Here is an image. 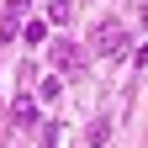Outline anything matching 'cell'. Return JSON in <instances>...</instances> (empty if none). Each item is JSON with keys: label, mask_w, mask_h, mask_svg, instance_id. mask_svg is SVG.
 <instances>
[{"label": "cell", "mask_w": 148, "mask_h": 148, "mask_svg": "<svg viewBox=\"0 0 148 148\" xmlns=\"http://www.w3.org/2000/svg\"><path fill=\"white\" fill-rule=\"evenodd\" d=\"M90 48H95L101 58H122L127 53V27L116 21V16H101V21L90 27Z\"/></svg>", "instance_id": "cell-1"}, {"label": "cell", "mask_w": 148, "mask_h": 148, "mask_svg": "<svg viewBox=\"0 0 148 148\" xmlns=\"http://www.w3.org/2000/svg\"><path fill=\"white\" fill-rule=\"evenodd\" d=\"M48 64H53V74H79L85 69V53H79V42L58 37V42H48Z\"/></svg>", "instance_id": "cell-2"}, {"label": "cell", "mask_w": 148, "mask_h": 148, "mask_svg": "<svg viewBox=\"0 0 148 148\" xmlns=\"http://www.w3.org/2000/svg\"><path fill=\"white\" fill-rule=\"evenodd\" d=\"M69 16H74V0H48V21L53 27H64Z\"/></svg>", "instance_id": "cell-3"}, {"label": "cell", "mask_w": 148, "mask_h": 148, "mask_svg": "<svg viewBox=\"0 0 148 148\" xmlns=\"http://www.w3.org/2000/svg\"><path fill=\"white\" fill-rule=\"evenodd\" d=\"M11 116L21 122V127H32V122H37V106H32L27 95H16V106H11Z\"/></svg>", "instance_id": "cell-4"}, {"label": "cell", "mask_w": 148, "mask_h": 148, "mask_svg": "<svg viewBox=\"0 0 148 148\" xmlns=\"http://www.w3.org/2000/svg\"><path fill=\"white\" fill-rule=\"evenodd\" d=\"M106 138H111V116H95V122H90V143H95V148H101Z\"/></svg>", "instance_id": "cell-5"}, {"label": "cell", "mask_w": 148, "mask_h": 148, "mask_svg": "<svg viewBox=\"0 0 148 148\" xmlns=\"http://www.w3.org/2000/svg\"><path fill=\"white\" fill-rule=\"evenodd\" d=\"M21 37H27V42H42L48 27H42V21H27V27H21Z\"/></svg>", "instance_id": "cell-6"}, {"label": "cell", "mask_w": 148, "mask_h": 148, "mask_svg": "<svg viewBox=\"0 0 148 148\" xmlns=\"http://www.w3.org/2000/svg\"><path fill=\"white\" fill-rule=\"evenodd\" d=\"M42 148H58V122H48V127H42Z\"/></svg>", "instance_id": "cell-7"}, {"label": "cell", "mask_w": 148, "mask_h": 148, "mask_svg": "<svg viewBox=\"0 0 148 148\" xmlns=\"http://www.w3.org/2000/svg\"><path fill=\"white\" fill-rule=\"evenodd\" d=\"M11 32H16V16H11V11H0V37H11Z\"/></svg>", "instance_id": "cell-8"}, {"label": "cell", "mask_w": 148, "mask_h": 148, "mask_svg": "<svg viewBox=\"0 0 148 148\" xmlns=\"http://www.w3.org/2000/svg\"><path fill=\"white\" fill-rule=\"evenodd\" d=\"M27 5H32V0H5V11H11V16H21Z\"/></svg>", "instance_id": "cell-9"}]
</instances>
